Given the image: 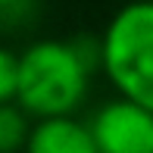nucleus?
Here are the masks:
<instances>
[{
  "label": "nucleus",
  "mask_w": 153,
  "mask_h": 153,
  "mask_svg": "<svg viewBox=\"0 0 153 153\" xmlns=\"http://www.w3.org/2000/svg\"><path fill=\"white\" fill-rule=\"evenodd\" d=\"M31 128L34 119L19 103H3L0 106V153H25Z\"/></svg>",
  "instance_id": "nucleus-5"
},
{
  "label": "nucleus",
  "mask_w": 153,
  "mask_h": 153,
  "mask_svg": "<svg viewBox=\"0 0 153 153\" xmlns=\"http://www.w3.org/2000/svg\"><path fill=\"white\" fill-rule=\"evenodd\" d=\"M19 97V53L0 47V106Z\"/></svg>",
  "instance_id": "nucleus-6"
},
{
  "label": "nucleus",
  "mask_w": 153,
  "mask_h": 153,
  "mask_svg": "<svg viewBox=\"0 0 153 153\" xmlns=\"http://www.w3.org/2000/svg\"><path fill=\"white\" fill-rule=\"evenodd\" d=\"M88 125L100 153H153V113L125 97L100 103Z\"/></svg>",
  "instance_id": "nucleus-3"
},
{
  "label": "nucleus",
  "mask_w": 153,
  "mask_h": 153,
  "mask_svg": "<svg viewBox=\"0 0 153 153\" xmlns=\"http://www.w3.org/2000/svg\"><path fill=\"white\" fill-rule=\"evenodd\" d=\"M25 153H100V150L94 144L88 122L75 116H59V119L34 122Z\"/></svg>",
  "instance_id": "nucleus-4"
},
{
  "label": "nucleus",
  "mask_w": 153,
  "mask_h": 153,
  "mask_svg": "<svg viewBox=\"0 0 153 153\" xmlns=\"http://www.w3.org/2000/svg\"><path fill=\"white\" fill-rule=\"evenodd\" d=\"M100 72L116 97L153 113V0L119 6L100 34Z\"/></svg>",
  "instance_id": "nucleus-2"
},
{
  "label": "nucleus",
  "mask_w": 153,
  "mask_h": 153,
  "mask_svg": "<svg viewBox=\"0 0 153 153\" xmlns=\"http://www.w3.org/2000/svg\"><path fill=\"white\" fill-rule=\"evenodd\" d=\"M100 69V38L34 41L19 53V97L16 103L31 116L59 119L75 116L85 103L91 75Z\"/></svg>",
  "instance_id": "nucleus-1"
},
{
  "label": "nucleus",
  "mask_w": 153,
  "mask_h": 153,
  "mask_svg": "<svg viewBox=\"0 0 153 153\" xmlns=\"http://www.w3.org/2000/svg\"><path fill=\"white\" fill-rule=\"evenodd\" d=\"M16 3V0H0V10H3V6H13Z\"/></svg>",
  "instance_id": "nucleus-7"
}]
</instances>
